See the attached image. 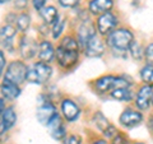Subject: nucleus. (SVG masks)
Masks as SVG:
<instances>
[{"mask_svg":"<svg viewBox=\"0 0 153 144\" xmlns=\"http://www.w3.org/2000/svg\"><path fill=\"white\" fill-rule=\"evenodd\" d=\"M134 33L128 27H117L105 37V44L115 56L125 57L128 49L134 40Z\"/></svg>","mask_w":153,"mask_h":144,"instance_id":"obj_1","label":"nucleus"},{"mask_svg":"<svg viewBox=\"0 0 153 144\" xmlns=\"http://www.w3.org/2000/svg\"><path fill=\"white\" fill-rule=\"evenodd\" d=\"M133 79L126 74H105L91 82L93 91L98 96H106L116 88L133 87Z\"/></svg>","mask_w":153,"mask_h":144,"instance_id":"obj_2","label":"nucleus"},{"mask_svg":"<svg viewBox=\"0 0 153 144\" xmlns=\"http://www.w3.org/2000/svg\"><path fill=\"white\" fill-rule=\"evenodd\" d=\"M52 74H54V68L51 64H46L40 60H36L35 63L28 65L26 83L44 85L50 82Z\"/></svg>","mask_w":153,"mask_h":144,"instance_id":"obj_3","label":"nucleus"},{"mask_svg":"<svg viewBox=\"0 0 153 144\" xmlns=\"http://www.w3.org/2000/svg\"><path fill=\"white\" fill-rule=\"evenodd\" d=\"M27 71H28V64L26 61H23L22 59H14L8 61L5 70H4L3 79L22 87V84L26 83Z\"/></svg>","mask_w":153,"mask_h":144,"instance_id":"obj_4","label":"nucleus"},{"mask_svg":"<svg viewBox=\"0 0 153 144\" xmlns=\"http://www.w3.org/2000/svg\"><path fill=\"white\" fill-rule=\"evenodd\" d=\"M80 54H82V51L79 50L66 49V47L57 45L55 47V61L61 70L69 71L78 65Z\"/></svg>","mask_w":153,"mask_h":144,"instance_id":"obj_5","label":"nucleus"},{"mask_svg":"<svg viewBox=\"0 0 153 144\" xmlns=\"http://www.w3.org/2000/svg\"><path fill=\"white\" fill-rule=\"evenodd\" d=\"M37 110H36V117L38 122L42 124L44 126H47L52 117L59 112L56 108V105L52 102L49 93H41L37 97Z\"/></svg>","mask_w":153,"mask_h":144,"instance_id":"obj_6","label":"nucleus"},{"mask_svg":"<svg viewBox=\"0 0 153 144\" xmlns=\"http://www.w3.org/2000/svg\"><path fill=\"white\" fill-rule=\"evenodd\" d=\"M18 36V31L14 24L3 23L0 24V49L8 54L17 52V42L16 38Z\"/></svg>","mask_w":153,"mask_h":144,"instance_id":"obj_7","label":"nucleus"},{"mask_svg":"<svg viewBox=\"0 0 153 144\" xmlns=\"http://www.w3.org/2000/svg\"><path fill=\"white\" fill-rule=\"evenodd\" d=\"M38 50V41L36 38L27 35H21L17 42V52L19 54V59L23 61H30L36 59Z\"/></svg>","mask_w":153,"mask_h":144,"instance_id":"obj_8","label":"nucleus"},{"mask_svg":"<svg viewBox=\"0 0 153 144\" xmlns=\"http://www.w3.org/2000/svg\"><path fill=\"white\" fill-rule=\"evenodd\" d=\"M119 23H120V19H119V17L115 13L106 12L101 14V16L96 18V22H94L97 35L105 38L108 33H111L114 30H116L119 27Z\"/></svg>","mask_w":153,"mask_h":144,"instance_id":"obj_9","label":"nucleus"},{"mask_svg":"<svg viewBox=\"0 0 153 144\" xmlns=\"http://www.w3.org/2000/svg\"><path fill=\"white\" fill-rule=\"evenodd\" d=\"M59 110L60 115L64 119L65 122H75L78 121L80 115H82V110H80L79 105L75 102L74 99H71L69 97H64L59 102Z\"/></svg>","mask_w":153,"mask_h":144,"instance_id":"obj_10","label":"nucleus"},{"mask_svg":"<svg viewBox=\"0 0 153 144\" xmlns=\"http://www.w3.org/2000/svg\"><path fill=\"white\" fill-rule=\"evenodd\" d=\"M144 121V115L135 107H126L119 116V124L124 129H133L139 126Z\"/></svg>","mask_w":153,"mask_h":144,"instance_id":"obj_11","label":"nucleus"},{"mask_svg":"<svg viewBox=\"0 0 153 144\" xmlns=\"http://www.w3.org/2000/svg\"><path fill=\"white\" fill-rule=\"evenodd\" d=\"M17 110L13 105H7L0 116V137H8L9 131L17 125Z\"/></svg>","mask_w":153,"mask_h":144,"instance_id":"obj_12","label":"nucleus"},{"mask_svg":"<svg viewBox=\"0 0 153 144\" xmlns=\"http://www.w3.org/2000/svg\"><path fill=\"white\" fill-rule=\"evenodd\" d=\"M94 35H97V31H96V26L94 22L92 19H85V21L79 22V26L76 28L75 32V38L79 44L80 50H83V47L85 46V44L92 38Z\"/></svg>","mask_w":153,"mask_h":144,"instance_id":"obj_13","label":"nucleus"},{"mask_svg":"<svg viewBox=\"0 0 153 144\" xmlns=\"http://www.w3.org/2000/svg\"><path fill=\"white\" fill-rule=\"evenodd\" d=\"M83 55L87 57H101L106 54V44L105 38L100 35H94L83 47Z\"/></svg>","mask_w":153,"mask_h":144,"instance_id":"obj_14","label":"nucleus"},{"mask_svg":"<svg viewBox=\"0 0 153 144\" xmlns=\"http://www.w3.org/2000/svg\"><path fill=\"white\" fill-rule=\"evenodd\" d=\"M153 93V87L147 84H142L138 91L134 93V107L139 111H147L151 108V97Z\"/></svg>","mask_w":153,"mask_h":144,"instance_id":"obj_15","label":"nucleus"},{"mask_svg":"<svg viewBox=\"0 0 153 144\" xmlns=\"http://www.w3.org/2000/svg\"><path fill=\"white\" fill-rule=\"evenodd\" d=\"M47 129L51 134V137L57 142H63L64 139L68 135V126H66V122L64 121V119L61 117V115L57 112L54 117H52L51 121L47 124Z\"/></svg>","mask_w":153,"mask_h":144,"instance_id":"obj_16","label":"nucleus"},{"mask_svg":"<svg viewBox=\"0 0 153 144\" xmlns=\"http://www.w3.org/2000/svg\"><path fill=\"white\" fill-rule=\"evenodd\" d=\"M36 59L46 64H51L55 61V46L50 40L41 38L38 41V50Z\"/></svg>","mask_w":153,"mask_h":144,"instance_id":"obj_17","label":"nucleus"},{"mask_svg":"<svg viewBox=\"0 0 153 144\" xmlns=\"http://www.w3.org/2000/svg\"><path fill=\"white\" fill-rule=\"evenodd\" d=\"M22 93V87L10 82L1 79L0 80V97L5 102H13L16 101Z\"/></svg>","mask_w":153,"mask_h":144,"instance_id":"obj_18","label":"nucleus"},{"mask_svg":"<svg viewBox=\"0 0 153 144\" xmlns=\"http://www.w3.org/2000/svg\"><path fill=\"white\" fill-rule=\"evenodd\" d=\"M88 13L93 17H98L106 12H111L114 8V0H89Z\"/></svg>","mask_w":153,"mask_h":144,"instance_id":"obj_19","label":"nucleus"},{"mask_svg":"<svg viewBox=\"0 0 153 144\" xmlns=\"http://www.w3.org/2000/svg\"><path fill=\"white\" fill-rule=\"evenodd\" d=\"M38 14H40V17L42 19V23H45V24L50 26V27L54 24V23L57 21V18L60 17L59 10H57V8L54 5L44 7L40 12H38Z\"/></svg>","mask_w":153,"mask_h":144,"instance_id":"obj_20","label":"nucleus"},{"mask_svg":"<svg viewBox=\"0 0 153 144\" xmlns=\"http://www.w3.org/2000/svg\"><path fill=\"white\" fill-rule=\"evenodd\" d=\"M31 24H32V18L30 16V13L21 12V13L17 14L14 26H16L18 33H21V35H27L28 30L31 28Z\"/></svg>","mask_w":153,"mask_h":144,"instance_id":"obj_21","label":"nucleus"},{"mask_svg":"<svg viewBox=\"0 0 153 144\" xmlns=\"http://www.w3.org/2000/svg\"><path fill=\"white\" fill-rule=\"evenodd\" d=\"M134 91L131 87H121V88H116L111 91L108 93L110 98L116 99V101H123V102H131L134 99Z\"/></svg>","mask_w":153,"mask_h":144,"instance_id":"obj_22","label":"nucleus"},{"mask_svg":"<svg viewBox=\"0 0 153 144\" xmlns=\"http://www.w3.org/2000/svg\"><path fill=\"white\" fill-rule=\"evenodd\" d=\"M66 19L65 16H60L57 18V21L51 26V31H50V35L52 37V40H56L59 41L61 37L64 36V32H65V26H66Z\"/></svg>","mask_w":153,"mask_h":144,"instance_id":"obj_23","label":"nucleus"},{"mask_svg":"<svg viewBox=\"0 0 153 144\" xmlns=\"http://www.w3.org/2000/svg\"><path fill=\"white\" fill-rule=\"evenodd\" d=\"M128 52L130 54V56L133 57L135 61H142L144 60V49H143V46L139 41H137L135 38L133 40V42L130 44L128 49Z\"/></svg>","mask_w":153,"mask_h":144,"instance_id":"obj_24","label":"nucleus"},{"mask_svg":"<svg viewBox=\"0 0 153 144\" xmlns=\"http://www.w3.org/2000/svg\"><path fill=\"white\" fill-rule=\"evenodd\" d=\"M92 122L94 124V126L97 128V130L101 131V133H103L105 129H106V128L110 125V124H111V122L108 121V119L105 116V115H103L101 111H96V112L93 114Z\"/></svg>","mask_w":153,"mask_h":144,"instance_id":"obj_25","label":"nucleus"},{"mask_svg":"<svg viewBox=\"0 0 153 144\" xmlns=\"http://www.w3.org/2000/svg\"><path fill=\"white\" fill-rule=\"evenodd\" d=\"M139 75L143 84L153 87V65L152 64H144V66L140 69Z\"/></svg>","mask_w":153,"mask_h":144,"instance_id":"obj_26","label":"nucleus"},{"mask_svg":"<svg viewBox=\"0 0 153 144\" xmlns=\"http://www.w3.org/2000/svg\"><path fill=\"white\" fill-rule=\"evenodd\" d=\"M117 133H119V129L115 126L114 124H110V125H108L106 129H105V131L101 133V134H102V138H103V139H106V140L110 142L115 135H116Z\"/></svg>","mask_w":153,"mask_h":144,"instance_id":"obj_27","label":"nucleus"},{"mask_svg":"<svg viewBox=\"0 0 153 144\" xmlns=\"http://www.w3.org/2000/svg\"><path fill=\"white\" fill-rule=\"evenodd\" d=\"M108 143L110 144H131L130 140H129V138L123 131H119Z\"/></svg>","mask_w":153,"mask_h":144,"instance_id":"obj_28","label":"nucleus"},{"mask_svg":"<svg viewBox=\"0 0 153 144\" xmlns=\"http://www.w3.org/2000/svg\"><path fill=\"white\" fill-rule=\"evenodd\" d=\"M64 144H83L82 137L78 134H68L66 138L63 140Z\"/></svg>","mask_w":153,"mask_h":144,"instance_id":"obj_29","label":"nucleus"},{"mask_svg":"<svg viewBox=\"0 0 153 144\" xmlns=\"http://www.w3.org/2000/svg\"><path fill=\"white\" fill-rule=\"evenodd\" d=\"M144 60H146V64L153 65V42L148 44L144 47Z\"/></svg>","mask_w":153,"mask_h":144,"instance_id":"obj_30","label":"nucleus"},{"mask_svg":"<svg viewBox=\"0 0 153 144\" xmlns=\"http://www.w3.org/2000/svg\"><path fill=\"white\" fill-rule=\"evenodd\" d=\"M8 64V59H7V54L0 49V80L3 79L4 75V70H5V66Z\"/></svg>","mask_w":153,"mask_h":144,"instance_id":"obj_31","label":"nucleus"},{"mask_svg":"<svg viewBox=\"0 0 153 144\" xmlns=\"http://www.w3.org/2000/svg\"><path fill=\"white\" fill-rule=\"evenodd\" d=\"M57 4H59L61 8L71 9V8H75L76 5H78L79 0H57Z\"/></svg>","mask_w":153,"mask_h":144,"instance_id":"obj_32","label":"nucleus"},{"mask_svg":"<svg viewBox=\"0 0 153 144\" xmlns=\"http://www.w3.org/2000/svg\"><path fill=\"white\" fill-rule=\"evenodd\" d=\"M28 7V0H14V8L17 10L25 12Z\"/></svg>","mask_w":153,"mask_h":144,"instance_id":"obj_33","label":"nucleus"},{"mask_svg":"<svg viewBox=\"0 0 153 144\" xmlns=\"http://www.w3.org/2000/svg\"><path fill=\"white\" fill-rule=\"evenodd\" d=\"M46 3H47V0H32V5L37 12H40L42 8L46 7Z\"/></svg>","mask_w":153,"mask_h":144,"instance_id":"obj_34","label":"nucleus"},{"mask_svg":"<svg viewBox=\"0 0 153 144\" xmlns=\"http://www.w3.org/2000/svg\"><path fill=\"white\" fill-rule=\"evenodd\" d=\"M91 144H110V143H108V140H106V139L96 137L94 139H92V140H91Z\"/></svg>","mask_w":153,"mask_h":144,"instance_id":"obj_35","label":"nucleus"},{"mask_svg":"<svg viewBox=\"0 0 153 144\" xmlns=\"http://www.w3.org/2000/svg\"><path fill=\"white\" fill-rule=\"evenodd\" d=\"M147 128L149 129V131L153 134V115H152L149 119H148V121H147Z\"/></svg>","mask_w":153,"mask_h":144,"instance_id":"obj_36","label":"nucleus"},{"mask_svg":"<svg viewBox=\"0 0 153 144\" xmlns=\"http://www.w3.org/2000/svg\"><path fill=\"white\" fill-rule=\"evenodd\" d=\"M5 107H7V102L1 97H0V116H1V112L4 111V108H5Z\"/></svg>","mask_w":153,"mask_h":144,"instance_id":"obj_37","label":"nucleus"},{"mask_svg":"<svg viewBox=\"0 0 153 144\" xmlns=\"http://www.w3.org/2000/svg\"><path fill=\"white\" fill-rule=\"evenodd\" d=\"M9 1H12V0H0V5H1V4H7Z\"/></svg>","mask_w":153,"mask_h":144,"instance_id":"obj_38","label":"nucleus"},{"mask_svg":"<svg viewBox=\"0 0 153 144\" xmlns=\"http://www.w3.org/2000/svg\"><path fill=\"white\" fill-rule=\"evenodd\" d=\"M131 144H146L144 142H134V143H131Z\"/></svg>","mask_w":153,"mask_h":144,"instance_id":"obj_39","label":"nucleus"},{"mask_svg":"<svg viewBox=\"0 0 153 144\" xmlns=\"http://www.w3.org/2000/svg\"><path fill=\"white\" fill-rule=\"evenodd\" d=\"M151 107H153V93H152V97H151Z\"/></svg>","mask_w":153,"mask_h":144,"instance_id":"obj_40","label":"nucleus"}]
</instances>
